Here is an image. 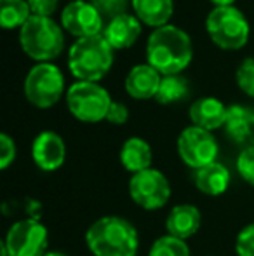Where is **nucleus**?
Instances as JSON below:
<instances>
[{
	"label": "nucleus",
	"instance_id": "obj_17",
	"mask_svg": "<svg viewBox=\"0 0 254 256\" xmlns=\"http://www.w3.org/2000/svg\"><path fill=\"white\" fill-rule=\"evenodd\" d=\"M202 225L200 209L193 204H178L166 218V234L176 239L187 240L195 236Z\"/></svg>",
	"mask_w": 254,
	"mask_h": 256
},
{
	"label": "nucleus",
	"instance_id": "obj_20",
	"mask_svg": "<svg viewBox=\"0 0 254 256\" xmlns=\"http://www.w3.org/2000/svg\"><path fill=\"white\" fill-rule=\"evenodd\" d=\"M131 7L134 16L146 26L153 30L169 24L173 16L174 2L173 0H131Z\"/></svg>",
	"mask_w": 254,
	"mask_h": 256
},
{
	"label": "nucleus",
	"instance_id": "obj_31",
	"mask_svg": "<svg viewBox=\"0 0 254 256\" xmlns=\"http://www.w3.org/2000/svg\"><path fill=\"white\" fill-rule=\"evenodd\" d=\"M216 7H230L235 4V0H211Z\"/></svg>",
	"mask_w": 254,
	"mask_h": 256
},
{
	"label": "nucleus",
	"instance_id": "obj_2",
	"mask_svg": "<svg viewBox=\"0 0 254 256\" xmlns=\"http://www.w3.org/2000/svg\"><path fill=\"white\" fill-rule=\"evenodd\" d=\"M84 240L92 256H136L139 250L138 230L120 216H101L92 222Z\"/></svg>",
	"mask_w": 254,
	"mask_h": 256
},
{
	"label": "nucleus",
	"instance_id": "obj_30",
	"mask_svg": "<svg viewBox=\"0 0 254 256\" xmlns=\"http://www.w3.org/2000/svg\"><path fill=\"white\" fill-rule=\"evenodd\" d=\"M129 118V108L120 102H112L110 104V110L106 114V122L115 126H122L126 124Z\"/></svg>",
	"mask_w": 254,
	"mask_h": 256
},
{
	"label": "nucleus",
	"instance_id": "obj_13",
	"mask_svg": "<svg viewBox=\"0 0 254 256\" xmlns=\"http://www.w3.org/2000/svg\"><path fill=\"white\" fill-rule=\"evenodd\" d=\"M228 106L221 100L213 98V96H204L192 103L188 115H190L192 126L202 128L206 131H216V129L225 128L227 122Z\"/></svg>",
	"mask_w": 254,
	"mask_h": 256
},
{
	"label": "nucleus",
	"instance_id": "obj_8",
	"mask_svg": "<svg viewBox=\"0 0 254 256\" xmlns=\"http://www.w3.org/2000/svg\"><path fill=\"white\" fill-rule=\"evenodd\" d=\"M2 242L9 256H44L49 248L47 226L35 218L17 220Z\"/></svg>",
	"mask_w": 254,
	"mask_h": 256
},
{
	"label": "nucleus",
	"instance_id": "obj_11",
	"mask_svg": "<svg viewBox=\"0 0 254 256\" xmlns=\"http://www.w3.org/2000/svg\"><path fill=\"white\" fill-rule=\"evenodd\" d=\"M105 20L89 0H71L61 10V26L77 38L99 35L105 30Z\"/></svg>",
	"mask_w": 254,
	"mask_h": 256
},
{
	"label": "nucleus",
	"instance_id": "obj_32",
	"mask_svg": "<svg viewBox=\"0 0 254 256\" xmlns=\"http://www.w3.org/2000/svg\"><path fill=\"white\" fill-rule=\"evenodd\" d=\"M44 256H66V254L61 253V251H47Z\"/></svg>",
	"mask_w": 254,
	"mask_h": 256
},
{
	"label": "nucleus",
	"instance_id": "obj_15",
	"mask_svg": "<svg viewBox=\"0 0 254 256\" xmlns=\"http://www.w3.org/2000/svg\"><path fill=\"white\" fill-rule=\"evenodd\" d=\"M160 82H162V75L148 63H143L136 64L129 70L124 86H126V91L131 98L145 102V100L155 98L159 92Z\"/></svg>",
	"mask_w": 254,
	"mask_h": 256
},
{
	"label": "nucleus",
	"instance_id": "obj_3",
	"mask_svg": "<svg viewBox=\"0 0 254 256\" xmlns=\"http://www.w3.org/2000/svg\"><path fill=\"white\" fill-rule=\"evenodd\" d=\"M113 64V48L103 34L77 38L68 52V68L80 82H98Z\"/></svg>",
	"mask_w": 254,
	"mask_h": 256
},
{
	"label": "nucleus",
	"instance_id": "obj_18",
	"mask_svg": "<svg viewBox=\"0 0 254 256\" xmlns=\"http://www.w3.org/2000/svg\"><path fill=\"white\" fill-rule=\"evenodd\" d=\"M119 158L126 171H129L131 174H136V172H141L145 169L152 168L153 150L146 140L139 138V136H131L122 143Z\"/></svg>",
	"mask_w": 254,
	"mask_h": 256
},
{
	"label": "nucleus",
	"instance_id": "obj_9",
	"mask_svg": "<svg viewBox=\"0 0 254 256\" xmlns=\"http://www.w3.org/2000/svg\"><path fill=\"white\" fill-rule=\"evenodd\" d=\"M171 183L162 171L155 168L145 169L131 174L129 180V196L132 202L145 211L162 209L171 199Z\"/></svg>",
	"mask_w": 254,
	"mask_h": 256
},
{
	"label": "nucleus",
	"instance_id": "obj_26",
	"mask_svg": "<svg viewBox=\"0 0 254 256\" xmlns=\"http://www.w3.org/2000/svg\"><path fill=\"white\" fill-rule=\"evenodd\" d=\"M237 172L248 185L254 186V145L242 148L237 157Z\"/></svg>",
	"mask_w": 254,
	"mask_h": 256
},
{
	"label": "nucleus",
	"instance_id": "obj_22",
	"mask_svg": "<svg viewBox=\"0 0 254 256\" xmlns=\"http://www.w3.org/2000/svg\"><path fill=\"white\" fill-rule=\"evenodd\" d=\"M190 84L183 75H164L155 100L160 104H174L188 98Z\"/></svg>",
	"mask_w": 254,
	"mask_h": 256
},
{
	"label": "nucleus",
	"instance_id": "obj_7",
	"mask_svg": "<svg viewBox=\"0 0 254 256\" xmlns=\"http://www.w3.org/2000/svg\"><path fill=\"white\" fill-rule=\"evenodd\" d=\"M23 92L28 103L37 108H51L64 94V77L56 64L37 63L31 66L23 82Z\"/></svg>",
	"mask_w": 254,
	"mask_h": 256
},
{
	"label": "nucleus",
	"instance_id": "obj_10",
	"mask_svg": "<svg viewBox=\"0 0 254 256\" xmlns=\"http://www.w3.org/2000/svg\"><path fill=\"white\" fill-rule=\"evenodd\" d=\"M176 148L181 160L195 171L216 162L220 154V145L213 132L197 126H188L180 132Z\"/></svg>",
	"mask_w": 254,
	"mask_h": 256
},
{
	"label": "nucleus",
	"instance_id": "obj_19",
	"mask_svg": "<svg viewBox=\"0 0 254 256\" xmlns=\"http://www.w3.org/2000/svg\"><path fill=\"white\" fill-rule=\"evenodd\" d=\"M193 178H195L197 188L211 197L223 196L232 183V174L228 168L218 160L202 169H197Z\"/></svg>",
	"mask_w": 254,
	"mask_h": 256
},
{
	"label": "nucleus",
	"instance_id": "obj_4",
	"mask_svg": "<svg viewBox=\"0 0 254 256\" xmlns=\"http://www.w3.org/2000/svg\"><path fill=\"white\" fill-rule=\"evenodd\" d=\"M23 52L37 63H51L64 49L63 26L52 18L31 16L19 30Z\"/></svg>",
	"mask_w": 254,
	"mask_h": 256
},
{
	"label": "nucleus",
	"instance_id": "obj_25",
	"mask_svg": "<svg viewBox=\"0 0 254 256\" xmlns=\"http://www.w3.org/2000/svg\"><path fill=\"white\" fill-rule=\"evenodd\" d=\"M237 86L244 94L254 98V58H246L237 68L235 74Z\"/></svg>",
	"mask_w": 254,
	"mask_h": 256
},
{
	"label": "nucleus",
	"instance_id": "obj_24",
	"mask_svg": "<svg viewBox=\"0 0 254 256\" xmlns=\"http://www.w3.org/2000/svg\"><path fill=\"white\" fill-rule=\"evenodd\" d=\"M89 2L98 9L105 23L112 21L117 16L127 14L129 7H131V0H89Z\"/></svg>",
	"mask_w": 254,
	"mask_h": 256
},
{
	"label": "nucleus",
	"instance_id": "obj_6",
	"mask_svg": "<svg viewBox=\"0 0 254 256\" xmlns=\"http://www.w3.org/2000/svg\"><path fill=\"white\" fill-rule=\"evenodd\" d=\"M113 100L98 82H73L66 91V104L70 114L85 124L106 120V114Z\"/></svg>",
	"mask_w": 254,
	"mask_h": 256
},
{
	"label": "nucleus",
	"instance_id": "obj_27",
	"mask_svg": "<svg viewBox=\"0 0 254 256\" xmlns=\"http://www.w3.org/2000/svg\"><path fill=\"white\" fill-rule=\"evenodd\" d=\"M235 253H237V256H254V222L246 225L237 234Z\"/></svg>",
	"mask_w": 254,
	"mask_h": 256
},
{
	"label": "nucleus",
	"instance_id": "obj_28",
	"mask_svg": "<svg viewBox=\"0 0 254 256\" xmlns=\"http://www.w3.org/2000/svg\"><path fill=\"white\" fill-rule=\"evenodd\" d=\"M16 155H17V150H16L14 140L10 138L7 132H2V134H0V169L5 171V169L16 160Z\"/></svg>",
	"mask_w": 254,
	"mask_h": 256
},
{
	"label": "nucleus",
	"instance_id": "obj_5",
	"mask_svg": "<svg viewBox=\"0 0 254 256\" xmlns=\"http://www.w3.org/2000/svg\"><path fill=\"white\" fill-rule=\"evenodd\" d=\"M206 30L211 40L225 51L242 49L249 40L251 26L248 18L235 6L214 7L206 20Z\"/></svg>",
	"mask_w": 254,
	"mask_h": 256
},
{
	"label": "nucleus",
	"instance_id": "obj_1",
	"mask_svg": "<svg viewBox=\"0 0 254 256\" xmlns=\"http://www.w3.org/2000/svg\"><path fill=\"white\" fill-rule=\"evenodd\" d=\"M193 60L190 35L174 24L155 28L146 42V63L160 75H180Z\"/></svg>",
	"mask_w": 254,
	"mask_h": 256
},
{
	"label": "nucleus",
	"instance_id": "obj_14",
	"mask_svg": "<svg viewBox=\"0 0 254 256\" xmlns=\"http://www.w3.org/2000/svg\"><path fill=\"white\" fill-rule=\"evenodd\" d=\"M141 21L134 16V14L127 12L122 16L113 18L112 21L105 24L103 30V37L106 38L113 51H122V49H129L136 44V40L141 35Z\"/></svg>",
	"mask_w": 254,
	"mask_h": 256
},
{
	"label": "nucleus",
	"instance_id": "obj_12",
	"mask_svg": "<svg viewBox=\"0 0 254 256\" xmlns=\"http://www.w3.org/2000/svg\"><path fill=\"white\" fill-rule=\"evenodd\" d=\"M31 158L40 171H58L66 158V145L54 131H42L31 143Z\"/></svg>",
	"mask_w": 254,
	"mask_h": 256
},
{
	"label": "nucleus",
	"instance_id": "obj_29",
	"mask_svg": "<svg viewBox=\"0 0 254 256\" xmlns=\"http://www.w3.org/2000/svg\"><path fill=\"white\" fill-rule=\"evenodd\" d=\"M59 0H28V6L31 9L33 16L52 18V14L58 9Z\"/></svg>",
	"mask_w": 254,
	"mask_h": 256
},
{
	"label": "nucleus",
	"instance_id": "obj_16",
	"mask_svg": "<svg viewBox=\"0 0 254 256\" xmlns=\"http://www.w3.org/2000/svg\"><path fill=\"white\" fill-rule=\"evenodd\" d=\"M225 132L237 145H254V108L246 104H232L228 106Z\"/></svg>",
	"mask_w": 254,
	"mask_h": 256
},
{
	"label": "nucleus",
	"instance_id": "obj_23",
	"mask_svg": "<svg viewBox=\"0 0 254 256\" xmlns=\"http://www.w3.org/2000/svg\"><path fill=\"white\" fill-rule=\"evenodd\" d=\"M148 256H190V248H188L187 240L176 239V237L166 234L153 240Z\"/></svg>",
	"mask_w": 254,
	"mask_h": 256
},
{
	"label": "nucleus",
	"instance_id": "obj_21",
	"mask_svg": "<svg viewBox=\"0 0 254 256\" xmlns=\"http://www.w3.org/2000/svg\"><path fill=\"white\" fill-rule=\"evenodd\" d=\"M31 16L28 0H0V26L3 30H21Z\"/></svg>",
	"mask_w": 254,
	"mask_h": 256
}]
</instances>
